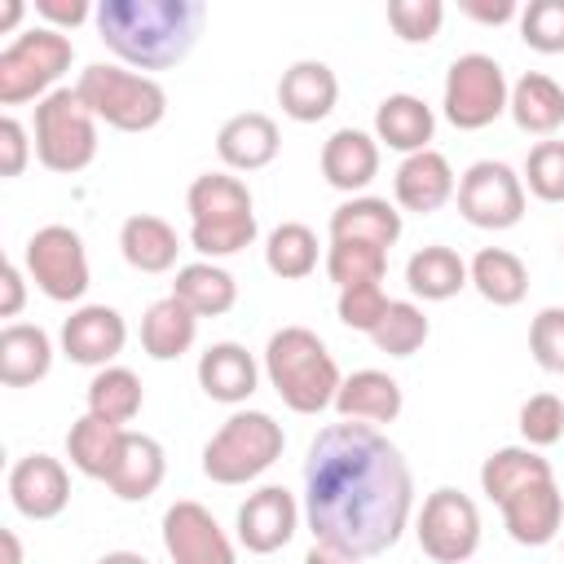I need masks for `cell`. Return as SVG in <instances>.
Masks as SVG:
<instances>
[{
	"mask_svg": "<svg viewBox=\"0 0 564 564\" xmlns=\"http://www.w3.org/2000/svg\"><path fill=\"white\" fill-rule=\"evenodd\" d=\"M300 507L313 542L361 560L383 555L410 524L414 471L375 423L339 419L308 441Z\"/></svg>",
	"mask_w": 564,
	"mask_h": 564,
	"instance_id": "cell-1",
	"label": "cell"
},
{
	"mask_svg": "<svg viewBox=\"0 0 564 564\" xmlns=\"http://www.w3.org/2000/svg\"><path fill=\"white\" fill-rule=\"evenodd\" d=\"M207 22L203 0H101L93 26L101 44L128 70H172L181 66Z\"/></svg>",
	"mask_w": 564,
	"mask_h": 564,
	"instance_id": "cell-2",
	"label": "cell"
},
{
	"mask_svg": "<svg viewBox=\"0 0 564 564\" xmlns=\"http://www.w3.org/2000/svg\"><path fill=\"white\" fill-rule=\"evenodd\" d=\"M264 379L295 414H322L339 397V366L317 330L308 326H282L264 344Z\"/></svg>",
	"mask_w": 564,
	"mask_h": 564,
	"instance_id": "cell-3",
	"label": "cell"
},
{
	"mask_svg": "<svg viewBox=\"0 0 564 564\" xmlns=\"http://www.w3.org/2000/svg\"><path fill=\"white\" fill-rule=\"evenodd\" d=\"M189 212V247L203 260L238 256L256 242V203L242 176L234 172H203L185 189Z\"/></svg>",
	"mask_w": 564,
	"mask_h": 564,
	"instance_id": "cell-4",
	"label": "cell"
},
{
	"mask_svg": "<svg viewBox=\"0 0 564 564\" xmlns=\"http://www.w3.org/2000/svg\"><path fill=\"white\" fill-rule=\"evenodd\" d=\"M75 93L97 115V123H106L115 132H150L167 115L163 84L154 75L128 70V66H115V62L84 66L79 79H75Z\"/></svg>",
	"mask_w": 564,
	"mask_h": 564,
	"instance_id": "cell-5",
	"label": "cell"
},
{
	"mask_svg": "<svg viewBox=\"0 0 564 564\" xmlns=\"http://www.w3.org/2000/svg\"><path fill=\"white\" fill-rule=\"evenodd\" d=\"M286 449V432L264 410H234L203 445V476L212 485H247L264 476Z\"/></svg>",
	"mask_w": 564,
	"mask_h": 564,
	"instance_id": "cell-6",
	"label": "cell"
},
{
	"mask_svg": "<svg viewBox=\"0 0 564 564\" xmlns=\"http://www.w3.org/2000/svg\"><path fill=\"white\" fill-rule=\"evenodd\" d=\"M75 44L53 26H26L0 48V106H26L57 93V79L70 70Z\"/></svg>",
	"mask_w": 564,
	"mask_h": 564,
	"instance_id": "cell-7",
	"label": "cell"
},
{
	"mask_svg": "<svg viewBox=\"0 0 564 564\" xmlns=\"http://www.w3.org/2000/svg\"><path fill=\"white\" fill-rule=\"evenodd\" d=\"M31 141H35V159L48 172L75 176L97 159V115L84 106L75 88H57L35 106Z\"/></svg>",
	"mask_w": 564,
	"mask_h": 564,
	"instance_id": "cell-8",
	"label": "cell"
},
{
	"mask_svg": "<svg viewBox=\"0 0 564 564\" xmlns=\"http://www.w3.org/2000/svg\"><path fill=\"white\" fill-rule=\"evenodd\" d=\"M511 101V84L507 70L489 57V53H463L449 62L445 70V93H441V110L458 132H480L489 128L498 115H507Z\"/></svg>",
	"mask_w": 564,
	"mask_h": 564,
	"instance_id": "cell-9",
	"label": "cell"
},
{
	"mask_svg": "<svg viewBox=\"0 0 564 564\" xmlns=\"http://www.w3.org/2000/svg\"><path fill=\"white\" fill-rule=\"evenodd\" d=\"M22 269L26 278L53 300V304H75L84 300L93 269H88V251L84 238L70 225H44L26 238L22 247Z\"/></svg>",
	"mask_w": 564,
	"mask_h": 564,
	"instance_id": "cell-10",
	"label": "cell"
},
{
	"mask_svg": "<svg viewBox=\"0 0 564 564\" xmlns=\"http://www.w3.org/2000/svg\"><path fill=\"white\" fill-rule=\"evenodd\" d=\"M458 212L476 229H511L524 220V176L502 159H476L458 176Z\"/></svg>",
	"mask_w": 564,
	"mask_h": 564,
	"instance_id": "cell-11",
	"label": "cell"
},
{
	"mask_svg": "<svg viewBox=\"0 0 564 564\" xmlns=\"http://www.w3.org/2000/svg\"><path fill=\"white\" fill-rule=\"evenodd\" d=\"M414 533L432 564H467L480 546V511L463 489L441 485L423 498Z\"/></svg>",
	"mask_w": 564,
	"mask_h": 564,
	"instance_id": "cell-12",
	"label": "cell"
},
{
	"mask_svg": "<svg viewBox=\"0 0 564 564\" xmlns=\"http://www.w3.org/2000/svg\"><path fill=\"white\" fill-rule=\"evenodd\" d=\"M163 551L172 564H238V551L229 542V533L220 529V520L194 502L181 498L163 511Z\"/></svg>",
	"mask_w": 564,
	"mask_h": 564,
	"instance_id": "cell-13",
	"label": "cell"
},
{
	"mask_svg": "<svg viewBox=\"0 0 564 564\" xmlns=\"http://www.w3.org/2000/svg\"><path fill=\"white\" fill-rule=\"evenodd\" d=\"M300 520H304V507L295 502V494L286 485H260L238 507L234 529H238V542L251 555H273V551H282L295 538Z\"/></svg>",
	"mask_w": 564,
	"mask_h": 564,
	"instance_id": "cell-14",
	"label": "cell"
},
{
	"mask_svg": "<svg viewBox=\"0 0 564 564\" xmlns=\"http://www.w3.org/2000/svg\"><path fill=\"white\" fill-rule=\"evenodd\" d=\"M9 502L26 520H57L70 502V476L53 454H26L9 467Z\"/></svg>",
	"mask_w": 564,
	"mask_h": 564,
	"instance_id": "cell-15",
	"label": "cell"
},
{
	"mask_svg": "<svg viewBox=\"0 0 564 564\" xmlns=\"http://www.w3.org/2000/svg\"><path fill=\"white\" fill-rule=\"evenodd\" d=\"M128 344V322L110 304H79L62 322V352L75 366H110Z\"/></svg>",
	"mask_w": 564,
	"mask_h": 564,
	"instance_id": "cell-16",
	"label": "cell"
},
{
	"mask_svg": "<svg viewBox=\"0 0 564 564\" xmlns=\"http://www.w3.org/2000/svg\"><path fill=\"white\" fill-rule=\"evenodd\" d=\"M458 189V176L449 167V159L441 150H419V154H405L397 176H392V198L401 212H414V216H432L441 212Z\"/></svg>",
	"mask_w": 564,
	"mask_h": 564,
	"instance_id": "cell-17",
	"label": "cell"
},
{
	"mask_svg": "<svg viewBox=\"0 0 564 564\" xmlns=\"http://www.w3.org/2000/svg\"><path fill=\"white\" fill-rule=\"evenodd\" d=\"M498 511H502V524H507L511 542H520V546H546L564 529V494H560L555 476L511 494Z\"/></svg>",
	"mask_w": 564,
	"mask_h": 564,
	"instance_id": "cell-18",
	"label": "cell"
},
{
	"mask_svg": "<svg viewBox=\"0 0 564 564\" xmlns=\"http://www.w3.org/2000/svg\"><path fill=\"white\" fill-rule=\"evenodd\" d=\"M278 150H282V132L264 110H242L225 119L216 132V154L229 172H260L278 159Z\"/></svg>",
	"mask_w": 564,
	"mask_h": 564,
	"instance_id": "cell-19",
	"label": "cell"
},
{
	"mask_svg": "<svg viewBox=\"0 0 564 564\" xmlns=\"http://www.w3.org/2000/svg\"><path fill=\"white\" fill-rule=\"evenodd\" d=\"M339 101V79L326 62L317 57H304V62H291L278 79V106L286 119L295 123H317L335 110Z\"/></svg>",
	"mask_w": 564,
	"mask_h": 564,
	"instance_id": "cell-20",
	"label": "cell"
},
{
	"mask_svg": "<svg viewBox=\"0 0 564 564\" xmlns=\"http://www.w3.org/2000/svg\"><path fill=\"white\" fill-rule=\"evenodd\" d=\"M198 388L220 405H242L260 388V366L242 344L220 339L198 357Z\"/></svg>",
	"mask_w": 564,
	"mask_h": 564,
	"instance_id": "cell-21",
	"label": "cell"
},
{
	"mask_svg": "<svg viewBox=\"0 0 564 564\" xmlns=\"http://www.w3.org/2000/svg\"><path fill=\"white\" fill-rule=\"evenodd\" d=\"M322 176L330 189H344L357 198V189H366L379 176V141L361 128L330 132L322 145Z\"/></svg>",
	"mask_w": 564,
	"mask_h": 564,
	"instance_id": "cell-22",
	"label": "cell"
},
{
	"mask_svg": "<svg viewBox=\"0 0 564 564\" xmlns=\"http://www.w3.org/2000/svg\"><path fill=\"white\" fill-rule=\"evenodd\" d=\"M436 132V115L423 97L414 93H392L375 106V141L388 145V150H401V154H419V150H432Z\"/></svg>",
	"mask_w": 564,
	"mask_h": 564,
	"instance_id": "cell-23",
	"label": "cell"
},
{
	"mask_svg": "<svg viewBox=\"0 0 564 564\" xmlns=\"http://www.w3.org/2000/svg\"><path fill=\"white\" fill-rule=\"evenodd\" d=\"M128 432H132V427L106 423V419H97V414L84 410V414L70 423V432H66V458H70V467H75L79 476H88V480H110V471H115V463H119V454H123Z\"/></svg>",
	"mask_w": 564,
	"mask_h": 564,
	"instance_id": "cell-24",
	"label": "cell"
},
{
	"mask_svg": "<svg viewBox=\"0 0 564 564\" xmlns=\"http://www.w3.org/2000/svg\"><path fill=\"white\" fill-rule=\"evenodd\" d=\"M405 220H401V207L388 203V198H375V194H357L348 203H339L330 212V238H348V242H370V247H397Z\"/></svg>",
	"mask_w": 564,
	"mask_h": 564,
	"instance_id": "cell-25",
	"label": "cell"
},
{
	"mask_svg": "<svg viewBox=\"0 0 564 564\" xmlns=\"http://www.w3.org/2000/svg\"><path fill=\"white\" fill-rule=\"evenodd\" d=\"M53 370V339L44 326L9 322L0 330V383L4 388H31Z\"/></svg>",
	"mask_w": 564,
	"mask_h": 564,
	"instance_id": "cell-26",
	"label": "cell"
},
{
	"mask_svg": "<svg viewBox=\"0 0 564 564\" xmlns=\"http://www.w3.org/2000/svg\"><path fill=\"white\" fill-rule=\"evenodd\" d=\"M163 476H167L163 445L154 436H145V432H128L123 454H119V463H115V471H110L106 485H110V494L119 502H145L150 494H159Z\"/></svg>",
	"mask_w": 564,
	"mask_h": 564,
	"instance_id": "cell-27",
	"label": "cell"
},
{
	"mask_svg": "<svg viewBox=\"0 0 564 564\" xmlns=\"http://www.w3.org/2000/svg\"><path fill=\"white\" fill-rule=\"evenodd\" d=\"M401 405H405L401 383L388 370H352L335 397L339 419H352V423H392Z\"/></svg>",
	"mask_w": 564,
	"mask_h": 564,
	"instance_id": "cell-28",
	"label": "cell"
},
{
	"mask_svg": "<svg viewBox=\"0 0 564 564\" xmlns=\"http://www.w3.org/2000/svg\"><path fill=\"white\" fill-rule=\"evenodd\" d=\"M507 115H511L516 128L529 132V137H555L560 123H564V88H560L551 75H542V70H524V75L511 84Z\"/></svg>",
	"mask_w": 564,
	"mask_h": 564,
	"instance_id": "cell-29",
	"label": "cell"
},
{
	"mask_svg": "<svg viewBox=\"0 0 564 564\" xmlns=\"http://www.w3.org/2000/svg\"><path fill=\"white\" fill-rule=\"evenodd\" d=\"M551 463L542 458V449H529V445H502L494 449L485 463H480V494L502 507L511 494L538 485V480H551Z\"/></svg>",
	"mask_w": 564,
	"mask_h": 564,
	"instance_id": "cell-30",
	"label": "cell"
},
{
	"mask_svg": "<svg viewBox=\"0 0 564 564\" xmlns=\"http://www.w3.org/2000/svg\"><path fill=\"white\" fill-rule=\"evenodd\" d=\"M405 286H410L419 300H432V304L454 300L463 286H471L467 260H463L454 247H445V242H427V247H419V251L405 260Z\"/></svg>",
	"mask_w": 564,
	"mask_h": 564,
	"instance_id": "cell-31",
	"label": "cell"
},
{
	"mask_svg": "<svg viewBox=\"0 0 564 564\" xmlns=\"http://www.w3.org/2000/svg\"><path fill=\"white\" fill-rule=\"evenodd\" d=\"M467 278L476 286V295L494 308H516L529 295V269L507 247H480L467 264Z\"/></svg>",
	"mask_w": 564,
	"mask_h": 564,
	"instance_id": "cell-32",
	"label": "cell"
},
{
	"mask_svg": "<svg viewBox=\"0 0 564 564\" xmlns=\"http://www.w3.org/2000/svg\"><path fill=\"white\" fill-rule=\"evenodd\" d=\"M119 251L137 273H167L176 264L181 242H176V229L163 216L137 212L119 225Z\"/></svg>",
	"mask_w": 564,
	"mask_h": 564,
	"instance_id": "cell-33",
	"label": "cell"
},
{
	"mask_svg": "<svg viewBox=\"0 0 564 564\" xmlns=\"http://www.w3.org/2000/svg\"><path fill=\"white\" fill-rule=\"evenodd\" d=\"M172 295L194 313V317H225L238 304V282L229 269H220L216 260H194L176 269Z\"/></svg>",
	"mask_w": 564,
	"mask_h": 564,
	"instance_id": "cell-34",
	"label": "cell"
},
{
	"mask_svg": "<svg viewBox=\"0 0 564 564\" xmlns=\"http://www.w3.org/2000/svg\"><path fill=\"white\" fill-rule=\"evenodd\" d=\"M194 339H198V317L176 295H163V300H154L145 308V317H141V348H145V357L176 361V357H185L194 348Z\"/></svg>",
	"mask_w": 564,
	"mask_h": 564,
	"instance_id": "cell-35",
	"label": "cell"
},
{
	"mask_svg": "<svg viewBox=\"0 0 564 564\" xmlns=\"http://www.w3.org/2000/svg\"><path fill=\"white\" fill-rule=\"evenodd\" d=\"M141 405H145V392H141V379L128 366H101L88 379V414L128 427L141 414Z\"/></svg>",
	"mask_w": 564,
	"mask_h": 564,
	"instance_id": "cell-36",
	"label": "cell"
},
{
	"mask_svg": "<svg viewBox=\"0 0 564 564\" xmlns=\"http://www.w3.org/2000/svg\"><path fill=\"white\" fill-rule=\"evenodd\" d=\"M264 269L282 282H300L317 269V234L300 220H282L264 242Z\"/></svg>",
	"mask_w": 564,
	"mask_h": 564,
	"instance_id": "cell-37",
	"label": "cell"
},
{
	"mask_svg": "<svg viewBox=\"0 0 564 564\" xmlns=\"http://www.w3.org/2000/svg\"><path fill=\"white\" fill-rule=\"evenodd\" d=\"M383 273H388V251H383V247L330 238V247H326V278H330L339 291L366 286V282H383Z\"/></svg>",
	"mask_w": 564,
	"mask_h": 564,
	"instance_id": "cell-38",
	"label": "cell"
},
{
	"mask_svg": "<svg viewBox=\"0 0 564 564\" xmlns=\"http://www.w3.org/2000/svg\"><path fill=\"white\" fill-rule=\"evenodd\" d=\"M427 335H432L427 313H423L419 304H410V300H392V304H388V317L379 322V330H375L370 339H375V348L388 352V357H414V352L427 344Z\"/></svg>",
	"mask_w": 564,
	"mask_h": 564,
	"instance_id": "cell-39",
	"label": "cell"
},
{
	"mask_svg": "<svg viewBox=\"0 0 564 564\" xmlns=\"http://www.w3.org/2000/svg\"><path fill=\"white\" fill-rule=\"evenodd\" d=\"M520 436L529 449H551L560 436H564V397L555 392H533L524 405H520Z\"/></svg>",
	"mask_w": 564,
	"mask_h": 564,
	"instance_id": "cell-40",
	"label": "cell"
},
{
	"mask_svg": "<svg viewBox=\"0 0 564 564\" xmlns=\"http://www.w3.org/2000/svg\"><path fill=\"white\" fill-rule=\"evenodd\" d=\"M445 4L441 0H388V26L401 44H427L441 35Z\"/></svg>",
	"mask_w": 564,
	"mask_h": 564,
	"instance_id": "cell-41",
	"label": "cell"
},
{
	"mask_svg": "<svg viewBox=\"0 0 564 564\" xmlns=\"http://www.w3.org/2000/svg\"><path fill=\"white\" fill-rule=\"evenodd\" d=\"M524 185L542 203H564V141H538L524 159Z\"/></svg>",
	"mask_w": 564,
	"mask_h": 564,
	"instance_id": "cell-42",
	"label": "cell"
},
{
	"mask_svg": "<svg viewBox=\"0 0 564 564\" xmlns=\"http://www.w3.org/2000/svg\"><path fill=\"white\" fill-rule=\"evenodd\" d=\"M520 40L533 53H564V0H529L520 9Z\"/></svg>",
	"mask_w": 564,
	"mask_h": 564,
	"instance_id": "cell-43",
	"label": "cell"
},
{
	"mask_svg": "<svg viewBox=\"0 0 564 564\" xmlns=\"http://www.w3.org/2000/svg\"><path fill=\"white\" fill-rule=\"evenodd\" d=\"M388 304H392V300L383 295V286H379V282H366V286H348V291H339L335 313H339V322H344L348 330L375 335L379 322L388 317Z\"/></svg>",
	"mask_w": 564,
	"mask_h": 564,
	"instance_id": "cell-44",
	"label": "cell"
},
{
	"mask_svg": "<svg viewBox=\"0 0 564 564\" xmlns=\"http://www.w3.org/2000/svg\"><path fill=\"white\" fill-rule=\"evenodd\" d=\"M529 352L546 375H564V308L551 304L529 322Z\"/></svg>",
	"mask_w": 564,
	"mask_h": 564,
	"instance_id": "cell-45",
	"label": "cell"
},
{
	"mask_svg": "<svg viewBox=\"0 0 564 564\" xmlns=\"http://www.w3.org/2000/svg\"><path fill=\"white\" fill-rule=\"evenodd\" d=\"M31 154H35V141H31L26 123L18 115H4L0 119V176H22Z\"/></svg>",
	"mask_w": 564,
	"mask_h": 564,
	"instance_id": "cell-46",
	"label": "cell"
},
{
	"mask_svg": "<svg viewBox=\"0 0 564 564\" xmlns=\"http://www.w3.org/2000/svg\"><path fill=\"white\" fill-rule=\"evenodd\" d=\"M35 13L44 18V26H53V31L66 35L70 26L88 22L97 13V4H88V0H35Z\"/></svg>",
	"mask_w": 564,
	"mask_h": 564,
	"instance_id": "cell-47",
	"label": "cell"
},
{
	"mask_svg": "<svg viewBox=\"0 0 564 564\" xmlns=\"http://www.w3.org/2000/svg\"><path fill=\"white\" fill-rule=\"evenodd\" d=\"M471 22H485V26H502V22H520V4L516 0H463L458 4Z\"/></svg>",
	"mask_w": 564,
	"mask_h": 564,
	"instance_id": "cell-48",
	"label": "cell"
},
{
	"mask_svg": "<svg viewBox=\"0 0 564 564\" xmlns=\"http://www.w3.org/2000/svg\"><path fill=\"white\" fill-rule=\"evenodd\" d=\"M0 286H4V300H0V317H18L22 304H26V269L18 260H9L0 269Z\"/></svg>",
	"mask_w": 564,
	"mask_h": 564,
	"instance_id": "cell-49",
	"label": "cell"
},
{
	"mask_svg": "<svg viewBox=\"0 0 564 564\" xmlns=\"http://www.w3.org/2000/svg\"><path fill=\"white\" fill-rule=\"evenodd\" d=\"M304 564H361V555H348V551H339L330 542H313L304 551Z\"/></svg>",
	"mask_w": 564,
	"mask_h": 564,
	"instance_id": "cell-50",
	"label": "cell"
},
{
	"mask_svg": "<svg viewBox=\"0 0 564 564\" xmlns=\"http://www.w3.org/2000/svg\"><path fill=\"white\" fill-rule=\"evenodd\" d=\"M22 13H26V4H22V0H9V4H4V18H0V31L9 35V31L22 22Z\"/></svg>",
	"mask_w": 564,
	"mask_h": 564,
	"instance_id": "cell-51",
	"label": "cell"
},
{
	"mask_svg": "<svg viewBox=\"0 0 564 564\" xmlns=\"http://www.w3.org/2000/svg\"><path fill=\"white\" fill-rule=\"evenodd\" d=\"M0 542H4V564H22V542H18V533H13V529H4V533H0Z\"/></svg>",
	"mask_w": 564,
	"mask_h": 564,
	"instance_id": "cell-52",
	"label": "cell"
},
{
	"mask_svg": "<svg viewBox=\"0 0 564 564\" xmlns=\"http://www.w3.org/2000/svg\"><path fill=\"white\" fill-rule=\"evenodd\" d=\"M97 564H150L141 551H106Z\"/></svg>",
	"mask_w": 564,
	"mask_h": 564,
	"instance_id": "cell-53",
	"label": "cell"
},
{
	"mask_svg": "<svg viewBox=\"0 0 564 564\" xmlns=\"http://www.w3.org/2000/svg\"><path fill=\"white\" fill-rule=\"evenodd\" d=\"M560 251H564V242H560Z\"/></svg>",
	"mask_w": 564,
	"mask_h": 564,
	"instance_id": "cell-54",
	"label": "cell"
}]
</instances>
